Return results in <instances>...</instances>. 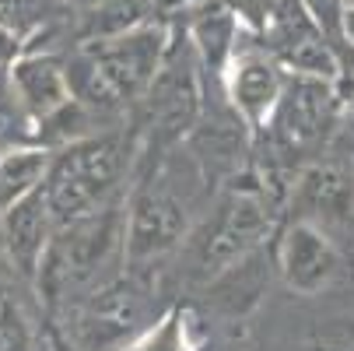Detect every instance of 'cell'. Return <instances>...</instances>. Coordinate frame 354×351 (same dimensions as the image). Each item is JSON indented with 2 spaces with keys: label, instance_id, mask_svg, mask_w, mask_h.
I'll return each instance as SVG.
<instances>
[{
  "label": "cell",
  "instance_id": "cell-1",
  "mask_svg": "<svg viewBox=\"0 0 354 351\" xmlns=\"http://www.w3.org/2000/svg\"><path fill=\"white\" fill-rule=\"evenodd\" d=\"M123 232H127V197H113L71 222L53 228L46 257L35 274V288L49 306H67L102 278L123 267Z\"/></svg>",
  "mask_w": 354,
  "mask_h": 351
},
{
  "label": "cell",
  "instance_id": "cell-2",
  "mask_svg": "<svg viewBox=\"0 0 354 351\" xmlns=\"http://www.w3.org/2000/svg\"><path fill=\"white\" fill-rule=\"evenodd\" d=\"M158 295L151 271L120 267L64 306L67 344L74 351H123L165 316Z\"/></svg>",
  "mask_w": 354,
  "mask_h": 351
},
{
  "label": "cell",
  "instance_id": "cell-3",
  "mask_svg": "<svg viewBox=\"0 0 354 351\" xmlns=\"http://www.w3.org/2000/svg\"><path fill=\"white\" fill-rule=\"evenodd\" d=\"M340 120V91L337 81L319 74L284 71L281 95L263 123L267 144L281 165L301 169L316 155L326 152V144Z\"/></svg>",
  "mask_w": 354,
  "mask_h": 351
},
{
  "label": "cell",
  "instance_id": "cell-4",
  "mask_svg": "<svg viewBox=\"0 0 354 351\" xmlns=\"http://www.w3.org/2000/svg\"><path fill=\"white\" fill-rule=\"evenodd\" d=\"M127 169V152L120 134H84L64 144V152L49 159L42 190L53 222H71L120 193Z\"/></svg>",
  "mask_w": 354,
  "mask_h": 351
},
{
  "label": "cell",
  "instance_id": "cell-5",
  "mask_svg": "<svg viewBox=\"0 0 354 351\" xmlns=\"http://www.w3.org/2000/svg\"><path fill=\"white\" fill-rule=\"evenodd\" d=\"M270 200L260 186H232L214 211L186 232V264L200 281H211L228 264L260 249L270 232Z\"/></svg>",
  "mask_w": 354,
  "mask_h": 351
},
{
  "label": "cell",
  "instance_id": "cell-6",
  "mask_svg": "<svg viewBox=\"0 0 354 351\" xmlns=\"http://www.w3.org/2000/svg\"><path fill=\"white\" fill-rule=\"evenodd\" d=\"M291 218L319 228L344 257L354 253V155L326 152L306 162L291 186Z\"/></svg>",
  "mask_w": 354,
  "mask_h": 351
},
{
  "label": "cell",
  "instance_id": "cell-7",
  "mask_svg": "<svg viewBox=\"0 0 354 351\" xmlns=\"http://www.w3.org/2000/svg\"><path fill=\"white\" fill-rule=\"evenodd\" d=\"M189 232L186 204L165 186H140L127 200V232H123V267L151 271L172 249L183 246Z\"/></svg>",
  "mask_w": 354,
  "mask_h": 351
},
{
  "label": "cell",
  "instance_id": "cell-8",
  "mask_svg": "<svg viewBox=\"0 0 354 351\" xmlns=\"http://www.w3.org/2000/svg\"><path fill=\"white\" fill-rule=\"evenodd\" d=\"M151 130L158 137H183L200 116V60L179 28H169L165 60L147 88Z\"/></svg>",
  "mask_w": 354,
  "mask_h": 351
},
{
  "label": "cell",
  "instance_id": "cell-9",
  "mask_svg": "<svg viewBox=\"0 0 354 351\" xmlns=\"http://www.w3.org/2000/svg\"><path fill=\"white\" fill-rule=\"evenodd\" d=\"M257 39H263L260 46L284 71L319 74V78H330V81L340 78V60L333 53L330 35L301 0H277L267 28Z\"/></svg>",
  "mask_w": 354,
  "mask_h": 351
},
{
  "label": "cell",
  "instance_id": "cell-10",
  "mask_svg": "<svg viewBox=\"0 0 354 351\" xmlns=\"http://www.w3.org/2000/svg\"><path fill=\"white\" fill-rule=\"evenodd\" d=\"M221 84H225V95H228L235 116L249 130H263L281 95V84H284V67L260 42H239L221 74Z\"/></svg>",
  "mask_w": 354,
  "mask_h": 351
},
{
  "label": "cell",
  "instance_id": "cell-11",
  "mask_svg": "<svg viewBox=\"0 0 354 351\" xmlns=\"http://www.w3.org/2000/svg\"><path fill=\"white\" fill-rule=\"evenodd\" d=\"M53 211H49V200L42 183L11 197L4 208H0V249H4L8 264L25 278L35 281L39 264L46 257V246L53 239Z\"/></svg>",
  "mask_w": 354,
  "mask_h": 351
},
{
  "label": "cell",
  "instance_id": "cell-12",
  "mask_svg": "<svg viewBox=\"0 0 354 351\" xmlns=\"http://www.w3.org/2000/svg\"><path fill=\"white\" fill-rule=\"evenodd\" d=\"M274 264L284 278V285L298 295H319L330 288L344 267V253L313 225L291 218L288 228L277 239Z\"/></svg>",
  "mask_w": 354,
  "mask_h": 351
},
{
  "label": "cell",
  "instance_id": "cell-13",
  "mask_svg": "<svg viewBox=\"0 0 354 351\" xmlns=\"http://www.w3.org/2000/svg\"><path fill=\"white\" fill-rule=\"evenodd\" d=\"M11 84H15L18 109L35 123L53 120L57 113H64L74 102V91L67 81V64L57 53L25 49L11 64Z\"/></svg>",
  "mask_w": 354,
  "mask_h": 351
},
{
  "label": "cell",
  "instance_id": "cell-14",
  "mask_svg": "<svg viewBox=\"0 0 354 351\" xmlns=\"http://www.w3.org/2000/svg\"><path fill=\"white\" fill-rule=\"evenodd\" d=\"M179 25L193 46V53L200 60V71H211L218 81L235 53V46L242 42V25L239 18L221 4V0H196L186 11H179Z\"/></svg>",
  "mask_w": 354,
  "mask_h": 351
},
{
  "label": "cell",
  "instance_id": "cell-15",
  "mask_svg": "<svg viewBox=\"0 0 354 351\" xmlns=\"http://www.w3.org/2000/svg\"><path fill=\"white\" fill-rule=\"evenodd\" d=\"M270 264L263 260V246L245 253L242 260L228 264L225 271H218L211 281H207V291H211V303L221 309V313H232V316H242L249 313L252 306L260 303V295L270 281Z\"/></svg>",
  "mask_w": 354,
  "mask_h": 351
},
{
  "label": "cell",
  "instance_id": "cell-16",
  "mask_svg": "<svg viewBox=\"0 0 354 351\" xmlns=\"http://www.w3.org/2000/svg\"><path fill=\"white\" fill-rule=\"evenodd\" d=\"M74 0H0V28H8L25 42V49L39 35H53L60 25L74 21Z\"/></svg>",
  "mask_w": 354,
  "mask_h": 351
},
{
  "label": "cell",
  "instance_id": "cell-17",
  "mask_svg": "<svg viewBox=\"0 0 354 351\" xmlns=\"http://www.w3.org/2000/svg\"><path fill=\"white\" fill-rule=\"evenodd\" d=\"M158 0H91L84 4V11L77 15L81 18V28H77V39H106V35H120V32H130V28H140L147 21H162L158 18Z\"/></svg>",
  "mask_w": 354,
  "mask_h": 351
},
{
  "label": "cell",
  "instance_id": "cell-18",
  "mask_svg": "<svg viewBox=\"0 0 354 351\" xmlns=\"http://www.w3.org/2000/svg\"><path fill=\"white\" fill-rule=\"evenodd\" d=\"M46 169H49V155L35 152V147H11V152L0 155V208L11 197L39 186L46 179Z\"/></svg>",
  "mask_w": 354,
  "mask_h": 351
},
{
  "label": "cell",
  "instance_id": "cell-19",
  "mask_svg": "<svg viewBox=\"0 0 354 351\" xmlns=\"http://www.w3.org/2000/svg\"><path fill=\"white\" fill-rule=\"evenodd\" d=\"M0 351H35L32 323L4 285H0Z\"/></svg>",
  "mask_w": 354,
  "mask_h": 351
},
{
  "label": "cell",
  "instance_id": "cell-20",
  "mask_svg": "<svg viewBox=\"0 0 354 351\" xmlns=\"http://www.w3.org/2000/svg\"><path fill=\"white\" fill-rule=\"evenodd\" d=\"M123 351H189V344H186V316L179 309L165 313L155 327L144 330Z\"/></svg>",
  "mask_w": 354,
  "mask_h": 351
},
{
  "label": "cell",
  "instance_id": "cell-21",
  "mask_svg": "<svg viewBox=\"0 0 354 351\" xmlns=\"http://www.w3.org/2000/svg\"><path fill=\"white\" fill-rule=\"evenodd\" d=\"M309 351H354V320L337 316V320H323L319 327H313Z\"/></svg>",
  "mask_w": 354,
  "mask_h": 351
},
{
  "label": "cell",
  "instance_id": "cell-22",
  "mask_svg": "<svg viewBox=\"0 0 354 351\" xmlns=\"http://www.w3.org/2000/svg\"><path fill=\"white\" fill-rule=\"evenodd\" d=\"M221 4L239 18V25L249 32V35H260L277 8V0H221Z\"/></svg>",
  "mask_w": 354,
  "mask_h": 351
},
{
  "label": "cell",
  "instance_id": "cell-23",
  "mask_svg": "<svg viewBox=\"0 0 354 351\" xmlns=\"http://www.w3.org/2000/svg\"><path fill=\"white\" fill-rule=\"evenodd\" d=\"M18 109V98H15V84H11V67H0V123L11 120Z\"/></svg>",
  "mask_w": 354,
  "mask_h": 351
},
{
  "label": "cell",
  "instance_id": "cell-24",
  "mask_svg": "<svg viewBox=\"0 0 354 351\" xmlns=\"http://www.w3.org/2000/svg\"><path fill=\"white\" fill-rule=\"evenodd\" d=\"M21 53H25V42L18 35H11L8 28H0V67H11Z\"/></svg>",
  "mask_w": 354,
  "mask_h": 351
},
{
  "label": "cell",
  "instance_id": "cell-25",
  "mask_svg": "<svg viewBox=\"0 0 354 351\" xmlns=\"http://www.w3.org/2000/svg\"><path fill=\"white\" fill-rule=\"evenodd\" d=\"M340 35L354 46V8H344V15H340Z\"/></svg>",
  "mask_w": 354,
  "mask_h": 351
},
{
  "label": "cell",
  "instance_id": "cell-26",
  "mask_svg": "<svg viewBox=\"0 0 354 351\" xmlns=\"http://www.w3.org/2000/svg\"><path fill=\"white\" fill-rule=\"evenodd\" d=\"M340 4H344V8H354V0H340Z\"/></svg>",
  "mask_w": 354,
  "mask_h": 351
},
{
  "label": "cell",
  "instance_id": "cell-27",
  "mask_svg": "<svg viewBox=\"0 0 354 351\" xmlns=\"http://www.w3.org/2000/svg\"><path fill=\"white\" fill-rule=\"evenodd\" d=\"M351 109H354V106H351Z\"/></svg>",
  "mask_w": 354,
  "mask_h": 351
}]
</instances>
